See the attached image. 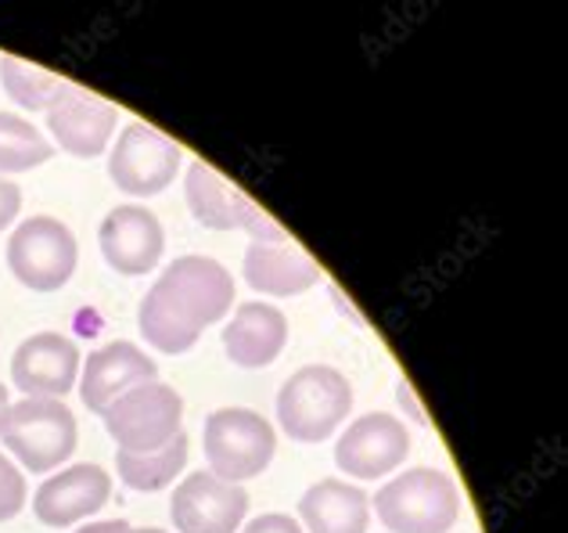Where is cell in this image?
<instances>
[{"label":"cell","instance_id":"1","mask_svg":"<svg viewBox=\"0 0 568 533\" xmlns=\"http://www.w3.org/2000/svg\"><path fill=\"white\" fill-rule=\"evenodd\" d=\"M234 306V278L213 257H176L144 292L138 324L144 343L162 353H187L209 324L223 321Z\"/></svg>","mask_w":568,"mask_h":533},{"label":"cell","instance_id":"2","mask_svg":"<svg viewBox=\"0 0 568 533\" xmlns=\"http://www.w3.org/2000/svg\"><path fill=\"white\" fill-rule=\"evenodd\" d=\"M353 411L349 379L332 364H306L284 379L277 393V422L298 443H321L342 429Z\"/></svg>","mask_w":568,"mask_h":533},{"label":"cell","instance_id":"3","mask_svg":"<svg viewBox=\"0 0 568 533\" xmlns=\"http://www.w3.org/2000/svg\"><path fill=\"white\" fill-rule=\"evenodd\" d=\"M371 509L393 533H450L460 515V494L446 472L422 465L378 486Z\"/></svg>","mask_w":568,"mask_h":533},{"label":"cell","instance_id":"4","mask_svg":"<svg viewBox=\"0 0 568 533\" xmlns=\"http://www.w3.org/2000/svg\"><path fill=\"white\" fill-rule=\"evenodd\" d=\"M0 440L19 457L26 472H51L77 451V414L69 411L65 400H11L4 425H0Z\"/></svg>","mask_w":568,"mask_h":533},{"label":"cell","instance_id":"5","mask_svg":"<svg viewBox=\"0 0 568 533\" xmlns=\"http://www.w3.org/2000/svg\"><path fill=\"white\" fill-rule=\"evenodd\" d=\"M202 447L209 457V472L227 483L256 480L277 454L274 425L252 408H220L205 419Z\"/></svg>","mask_w":568,"mask_h":533},{"label":"cell","instance_id":"6","mask_svg":"<svg viewBox=\"0 0 568 533\" xmlns=\"http://www.w3.org/2000/svg\"><path fill=\"white\" fill-rule=\"evenodd\" d=\"M184 195L187 210L209 231H248L252 242L260 245H284L288 234L277 224L271 213H263L242 188H234L231 181L209 167L205 159H194L184 177Z\"/></svg>","mask_w":568,"mask_h":533},{"label":"cell","instance_id":"7","mask_svg":"<svg viewBox=\"0 0 568 533\" xmlns=\"http://www.w3.org/2000/svg\"><path fill=\"white\" fill-rule=\"evenodd\" d=\"M77 234L54 217H29L8 239L11 274L33 292H58L77 271Z\"/></svg>","mask_w":568,"mask_h":533},{"label":"cell","instance_id":"8","mask_svg":"<svg viewBox=\"0 0 568 533\" xmlns=\"http://www.w3.org/2000/svg\"><path fill=\"white\" fill-rule=\"evenodd\" d=\"M101 419L119 451H155L184 433V400L173 386L155 379L123 393Z\"/></svg>","mask_w":568,"mask_h":533},{"label":"cell","instance_id":"9","mask_svg":"<svg viewBox=\"0 0 568 533\" xmlns=\"http://www.w3.org/2000/svg\"><path fill=\"white\" fill-rule=\"evenodd\" d=\"M181 144L148 123H126L119 130L109 152V177L112 184L133 199H152L176 181L181 170Z\"/></svg>","mask_w":568,"mask_h":533},{"label":"cell","instance_id":"10","mask_svg":"<svg viewBox=\"0 0 568 533\" xmlns=\"http://www.w3.org/2000/svg\"><path fill=\"white\" fill-rule=\"evenodd\" d=\"M410 454V429L385 411L349 422L335 443V465L353 480H382Z\"/></svg>","mask_w":568,"mask_h":533},{"label":"cell","instance_id":"11","mask_svg":"<svg viewBox=\"0 0 568 533\" xmlns=\"http://www.w3.org/2000/svg\"><path fill=\"white\" fill-rule=\"evenodd\" d=\"M248 515V494L242 483H227L213 472H191L176 483L170 520L176 533H237Z\"/></svg>","mask_w":568,"mask_h":533},{"label":"cell","instance_id":"12","mask_svg":"<svg viewBox=\"0 0 568 533\" xmlns=\"http://www.w3.org/2000/svg\"><path fill=\"white\" fill-rule=\"evenodd\" d=\"M98 245H101L104 263H109L115 274L141 278L162 260L166 234H162L159 217L148 210V205L123 202L101 220Z\"/></svg>","mask_w":568,"mask_h":533},{"label":"cell","instance_id":"13","mask_svg":"<svg viewBox=\"0 0 568 533\" xmlns=\"http://www.w3.org/2000/svg\"><path fill=\"white\" fill-rule=\"evenodd\" d=\"M43 115H48L51 138L77 159L101 155L104 148L112 144V133L119 123V109L112 105V101L83 91V87H77V83H69Z\"/></svg>","mask_w":568,"mask_h":533},{"label":"cell","instance_id":"14","mask_svg":"<svg viewBox=\"0 0 568 533\" xmlns=\"http://www.w3.org/2000/svg\"><path fill=\"white\" fill-rule=\"evenodd\" d=\"M80 346L62 332H37L14 350L11 379L26 396L62 400L80 379Z\"/></svg>","mask_w":568,"mask_h":533},{"label":"cell","instance_id":"15","mask_svg":"<svg viewBox=\"0 0 568 533\" xmlns=\"http://www.w3.org/2000/svg\"><path fill=\"white\" fill-rule=\"evenodd\" d=\"M159 368L138 343H104L80 364V400L87 411L104 414L123 393L144 382H155Z\"/></svg>","mask_w":568,"mask_h":533},{"label":"cell","instance_id":"16","mask_svg":"<svg viewBox=\"0 0 568 533\" xmlns=\"http://www.w3.org/2000/svg\"><path fill=\"white\" fill-rule=\"evenodd\" d=\"M112 497V476L94 462H80L62 469L58 476L33 494V512L43 526H72L87 520V515H98Z\"/></svg>","mask_w":568,"mask_h":533},{"label":"cell","instance_id":"17","mask_svg":"<svg viewBox=\"0 0 568 533\" xmlns=\"http://www.w3.org/2000/svg\"><path fill=\"white\" fill-rule=\"evenodd\" d=\"M288 343V318L271 303H242L223 329V353L237 368H266Z\"/></svg>","mask_w":568,"mask_h":533},{"label":"cell","instance_id":"18","mask_svg":"<svg viewBox=\"0 0 568 533\" xmlns=\"http://www.w3.org/2000/svg\"><path fill=\"white\" fill-rule=\"evenodd\" d=\"M242 274H245L248 289H256L263 295H277V300H288V295H303L317 285L321 266L310 260L306 249H298L292 242H284V245L252 242L245 249Z\"/></svg>","mask_w":568,"mask_h":533},{"label":"cell","instance_id":"19","mask_svg":"<svg viewBox=\"0 0 568 533\" xmlns=\"http://www.w3.org/2000/svg\"><path fill=\"white\" fill-rule=\"evenodd\" d=\"M298 520L306 533H367L371 497L346 480H321L298 501Z\"/></svg>","mask_w":568,"mask_h":533},{"label":"cell","instance_id":"20","mask_svg":"<svg viewBox=\"0 0 568 533\" xmlns=\"http://www.w3.org/2000/svg\"><path fill=\"white\" fill-rule=\"evenodd\" d=\"M187 465V436L176 433L166 447H155V451H119L115 454V469H119V480L133 491H162L170 486L176 476L184 472Z\"/></svg>","mask_w":568,"mask_h":533},{"label":"cell","instance_id":"21","mask_svg":"<svg viewBox=\"0 0 568 533\" xmlns=\"http://www.w3.org/2000/svg\"><path fill=\"white\" fill-rule=\"evenodd\" d=\"M0 87H4L8 98L19 109L48 112L58 101V94L69 87V80L58 77V72H51V69L29 66V62H22V58L4 54V58H0Z\"/></svg>","mask_w":568,"mask_h":533},{"label":"cell","instance_id":"22","mask_svg":"<svg viewBox=\"0 0 568 533\" xmlns=\"http://www.w3.org/2000/svg\"><path fill=\"white\" fill-rule=\"evenodd\" d=\"M54 155V144L19 112H0V177L43 167Z\"/></svg>","mask_w":568,"mask_h":533},{"label":"cell","instance_id":"23","mask_svg":"<svg viewBox=\"0 0 568 533\" xmlns=\"http://www.w3.org/2000/svg\"><path fill=\"white\" fill-rule=\"evenodd\" d=\"M26 509V476L11 457L0 454V523L14 520Z\"/></svg>","mask_w":568,"mask_h":533},{"label":"cell","instance_id":"24","mask_svg":"<svg viewBox=\"0 0 568 533\" xmlns=\"http://www.w3.org/2000/svg\"><path fill=\"white\" fill-rule=\"evenodd\" d=\"M242 533H306L303 526H298V520H292V515L284 512H266V515H256Z\"/></svg>","mask_w":568,"mask_h":533},{"label":"cell","instance_id":"25","mask_svg":"<svg viewBox=\"0 0 568 533\" xmlns=\"http://www.w3.org/2000/svg\"><path fill=\"white\" fill-rule=\"evenodd\" d=\"M22 210V191L8 177H0V231L14 224V217Z\"/></svg>","mask_w":568,"mask_h":533},{"label":"cell","instance_id":"26","mask_svg":"<svg viewBox=\"0 0 568 533\" xmlns=\"http://www.w3.org/2000/svg\"><path fill=\"white\" fill-rule=\"evenodd\" d=\"M396 400H399V408L407 411L417 425H428V414H425V408H422V404H417V393H414V386H410L407 379H403L399 386H396Z\"/></svg>","mask_w":568,"mask_h":533},{"label":"cell","instance_id":"27","mask_svg":"<svg viewBox=\"0 0 568 533\" xmlns=\"http://www.w3.org/2000/svg\"><path fill=\"white\" fill-rule=\"evenodd\" d=\"M77 533H133V526L126 520H101V523H87Z\"/></svg>","mask_w":568,"mask_h":533},{"label":"cell","instance_id":"28","mask_svg":"<svg viewBox=\"0 0 568 533\" xmlns=\"http://www.w3.org/2000/svg\"><path fill=\"white\" fill-rule=\"evenodd\" d=\"M332 300H335V306L342 310V318H346V321H353L356 329H364V318L356 314V306H353V303H346V295H342V292H338L335 285H332Z\"/></svg>","mask_w":568,"mask_h":533},{"label":"cell","instance_id":"29","mask_svg":"<svg viewBox=\"0 0 568 533\" xmlns=\"http://www.w3.org/2000/svg\"><path fill=\"white\" fill-rule=\"evenodd\" d=\"M8 408H11V396H8V390H4V382H0V425H4Z\"/></svg>","mask_w":568,"mask_h":533},{"label":"cell","instance_id":"30","mask_svg":"<svg viewBox=\"0 0 568 533\" xmlns=\"http://www.w3.org/2000/svg\"><path fill=\"white\" fill-rule=\"evenodd\" d=\"M133 533H166V530H155V526H144V530H133Z\"/></svg>","mask_w":568,"mask_h":533}]
</instances>
